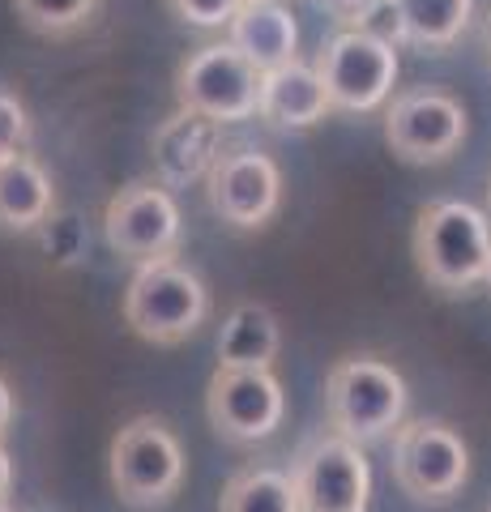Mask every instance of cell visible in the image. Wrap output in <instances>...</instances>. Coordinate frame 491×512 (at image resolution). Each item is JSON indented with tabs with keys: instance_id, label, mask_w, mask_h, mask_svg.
Wrapping results in <instances>:
<instances>
[{
	"instance_id": "cell-1",
	"label": "cell",
	"mask_w": 491,
	"mask_h": 512,
	"mask_svg": "<svg viewBox=\"0 0 491 512\" xmlns=\"http://www.w3.org/2000/svg\"><path fill=\"white\" fill-rule=\"evenodd\" d=\"M415 265L436 291H470L487 282L491 218L466 201H432L415 222Z\"/></svg>"
},
{
	"instance_id": "cell-2",
	"label": "cell",
	"mask_w": 491,
	"mask_h": 512,
	"mask_svg": "<svg viewBox=\"0 0 491 512\" xmlns=\"http://www.w3.org/2000/svg\"><path fill=\"white\" fill-rule=\"evenodd\" d=\"M325 414L338 436L372 444L402 427L406 380L376 355H346L325 376Z\"/></svg>"
},
{
	"instance_id": "cell-3",
	"label": "cell",
	"mask_w": 491,
	"mask_h": 512,
	"mask_svg": "<svg viewBox=\"0 0 491 512\" xmlns=\"http://www.w3.org/2000/svg\"><path fill=\"white\" fill-rule=\"evenodd\" d=\"M205 312H210L205 282L188 265L171 261V256L137 265L129 291H124V320H129V329L141 342L154 346H176L193 338Z\"/></svg>"
},
{
	"instance_id": "cell-4",
	"label": "cell",
	"mask_w": 491,
	"mask_h": 512,
	"mask_svg": "<svg viewBox=\"0 0 491 512\" xmlns=\"http://www.w3.org/2000/svg\"><path fill=\"white\" fill-rule=\"evenodd\" d=\"M184 483V448L163 419L124 423L112 440V487L129 508H163Z\"/></svg>"
},
{
	"instance_id": "cell-5",
	"label": "cell",
	"mask_w": 491,
	"mask_h": 512,
	"mask_svg": "<svg viewBox=\"0 0 491 512\" xmlns=\"http://www.w3.org/2000/svg\"><path fill=\"white\" fill-rule=\"evenodd\" d=\"M316 73L338 111H376L398 82V52L380 30L351 26L321 47Z\"/></svg>"
},
{
	"instance_id": "cell-6",
	"label": "cell",
	"mask_w": 491,
	"mask_h": 512,
	"mask_svg": "<svg viewBox=\"0 0 491 512\" xmlns=\"http://www.w3.org/2000/svg\"><path fill=\"white\" fill-rule=\"evenodd\" d=\"M393 478L419 504H449L470 478V448L449 423L415 419L393 440Z\"/></svg>"
},
{
	"instance_id": "cell-7",
	"label": "cell",
	"mask_w": 491,
	"mask_h": 512,
	"mask_svg": "<svg viewBox=\"0 0 491 512\" xmlns=\"http://www.w3.org/2000/svg\"><path fill=\"white\" fill-rule=\"evenodd\" d=\"M261 69L231 43H210L193 52L176 73V99L218 124L248 120L261 107Z\"/></svg>"
},
{
	"instance_id": "cell-8",
	"label": "cell",
	"mask_w": 491,
	"mask_h": 512,
	"mask_svg": "<svg viewBox=\"0 0 491 512\" xmlns=\"http://www.w3.org/2000/svg\"><path fill=\"white\" fill-rule=\"evenodd\" d=\"M205 414L223 440L257 444L282 427L287 397L269 367H218L205 384Z\"/></svg>"
},
{
	"instance_id": "cell-9",
	"label": "cell",
	"mask_w": 491,
	"mask_h": 512,
	"mask_svg": "<svg viewBox=\"0 0 491 512\" xmlns=\"http://www.w3.org/2000/svg\"><path fill=\"white\" fill-rule=\"evenodd\" d=\"M295 491L304 512H368L372 470L363 448L346 436H321L295 457Z\"/></svg>"
},
{
	"instance_id": "cell-10",
	"label": "cell",
	"mask_w": 491,
	"mask_h": 512,
	"mask_svg": "<svg viewBox=\"0 0 491 512\" xmlns=\"http://www.w3.org/2000/svg\"><path fill=\"white\" fill-rule=\"evenodd\" d=\"M385 141L402 163H445L466 141V107L445 90H406L385 111Z\"/></svg>"
},
{
	"instance_id": "cell-11",
	"label": "cell",
	"mask_w": 491,
	"mask_h": 512,
	"mask_svg": "<svg viewBox=\"0 0 491 512\" xmlns=\"http://www.w3.org/2000/svg\"><path fill=\"white\" fill-rule=\"evenodd\" d=\"M103 227L124 261H163L180 244V205L163 184H129L107 201Z\"/></svg>"
},
{
	"instance_id": "cell-12",
	"label": "cell",
	"mask_w": 491,
	"mask_h": 512,
	"mask_svg": "<svg viewBox=\"0 0 491 512\" xmlns=\"http://www.w3.org/2000/svg\"><path fill=\"white\" fill-rule=\"evenodd\" d=\"M210 210L240 231H257L282 205V171L261 150H235L223 154L210 171Z\"/></svg>"
},
{
	"instance_id": "cell-13",
	"label": "cell",
	"mask_w": 491,
	"mask_h": 512,
	"mask_svg": "<svg viewBox=\"0 0 491 512\" xmlns=\"http://www.w3.org/2000/svg\"><path fill=\"white\" fill-rule=\"evenodd\" d=\"M154 175L163 188H184L210 180L214 163L223 158V124L201 111H171L154 133Z\"/></svg>"
},
{
	"instance_id": "cell-14",
	"label": "cell",
	"mask_w": 491,
	"mask_h": 512,
	"mask_svg": "<svg viewBox=\"0 0 491 512\" xmlns=\"http://www.w3.org/2000/svg\"><path fill=\"white\" fill-rule=\"evenodd\" d=\"M227 43L244 52L261 73L291 64L299 52V26L282 0H248L227 26Z\"/></svg>"
},
{
	"instance_id": "cell-15",
	"label": "cell",
	"mask_w": 491,
	"mask_h": 512,
	"mask_svg": "<svg viewBox=\"0 0 491 512\" xmlns=\"http://www.w3.org/2000/svg\"><path fill=\"white\" fill-rule=\"evenodd\" d=\"M334 103L325 94V82L316 73V64H282V69L261 77V107L257 116L274 128H312L321 124Z\"/></svg>"
},
{
	"instance_id": "cell-16",
	"label": "cell",
	"mask_w": 491,
	"mask_h": 512,
	"mask_svg": "<svg viewBox=\"0 0 491 512\" xmlns=\"http://www.w3.org/2000/svg\"><path fill=\"white\" fill-rule=\"evenodd\" d=\"M56 192L52 175L43 171L35 154H9L0 158V227L5 231H35L52 218Z\"/></svg>"
},
{
	"instance_id": "cell-17",
	"label": "cell",
	"mask_w": 491,
	"mask_h": 512,
	"mask_svg": "<svg viewBox=\"0 0 491 512\" xmlns=\"http://www.w3.org/2000/svg\"><path fill=\"white\" fill-rule=\"evenodd\" d=\"M278 346V316L265 303H235L218 329V367H274Z\"/></svg>"
},
{
	"instance_id": "cell-18",
	"label": "cell",
	"mask_w": 491,
	"mask_h": 512,
	"mask_svg": "<svg viewBox=\"0 0 491 512\" xmlns=\"http://www.w3.org/2000/svg\"><path fill=\"white\" fill-rule=\"evenodd\" d=\"M393 13V39L419 47H449L470 26L474 0H385Z\"/></svg>"
},
{
	"instance_id": "cell-19",
	"label": "cell",
	"mask_w": 491,
	"mask_h": 512,
	"mask_svg": "<svg viewBox=\"0 0 491 512\" xmlns=\"http://www.w3.org/2000/svg\"><path fill=\"white\" fill-rule=\"evenodd\" d=\"M218 512H304V504H299L291 474L274 466H248L231 474L223 500H218Z\"/></svg>"
},
{
	"instance_id": "cell-20",
	"label": "cell",
	"mask_w": 491,
	"mask_h": 512,
	"mask_svg": "<svg viewBox=\"0 0 491 512\" xmlns=\"http://www.w3.org/2000/svg\"><path fill=\"white\" fill-rule=\"evenodd\" d=\"M18 5V18L47 39H65L77 35L99 9V0H13Z\"/></svg>"
},
{
	"instance_id": "cell-21",
	"label": "cell",
	"mask_w": 491,
	"mask_h": 512,
	"mask_svg": "<svg viewBox=\"0 0 491 512\" xmlns=\"http://www.w3.org/2000/svg\"><path fill=\"white\" fill-rule=\"evenodd\" d=\"M171 13L188 26H201V30H218V26H231V18L240 13L248 0H167Z\"/></svg>"
},
{
	"instance_id": "cell-22",
	"label": "cell",
	"mask_w": 491,
	"mask_h": 512,
	"mask_svg": "<svg viewBox=\"0 0 491 512\" xmlns=\"http://www.w3.org/2000/svg\"><path fill=\"white\" fill-rule=\"evenodd\" d=\"M30 137V120H26V107L13 99L9 90H0V158L18 154Z\"/></svg>"
},
{
	"instance_id": "cell-23",
	"label": "cell",
	"mask_w": 491,
	"mask_h": 512,
	"mask_svg": "<svg viewBox=\"0 0 491 512\" xmlns=\"http://www.w3.org/2000/svg\"><path fill=\"white\" fill-rule=\"evenodd\" d=\"M316 5H325V9H338V13H363V9H372L376 0H316Z\"/></svg>"
},
{
	"instance_id": "cell-24",
	"label": "cell",
	"mask_w": 491,
	"mask_h": 512,
	"mask_svg": "<svg viewBox=\"0 0 491 512\" xmlns=\"http://www.w3.org/2000/svg\"><path fill=\"white\" fill-rule=\"evenodd\" d=\"M9 423H13V393H9V384L0 380V436H5Z\"/></svg>"
},
{
	"instance_id": "cell-25",
	"label": "cell",
	"mask_w": 491,
	"mask_h": 512,
	"mask_svg": "<svg viewBox=\"0 0 491 512\" xmlns=\"http://www.w3.org/2000/svg\"><path fill=\"white\" fill-rule=\"evenodd\" d=\"M9 487H13V461H9V453H5V448H0V504H5Z\"/></svg>"
},
{
	"instance_id": "cell-26",
	"label": "cell",
	"mask_w": 491,
	"mask_h": 512,
	"mask_svg": "<svg viewBox=\"0 0 491 512\" xmlns=\"http://www.w3.org/2000/svg\"><path fill=\"white\" fill-rule=\"evenodd\" d=\"M30 512H56V508H30Z\"/></svg>"
},
{
	"instance_id": "cell-27",
	"label": "cell",
	"mask_w": 491,
	"mask_h": 512,
	"mask_svg": "<svg viewBox=\"0 0 491 512\" xmlns=\"http://www.w3.org/2000/svg\"><path fill=\"white\" fill-rule=\"evenodd\" d=\"M0 512H9V504H0Z\"/></svg>"
},
{
	"instance_id": "cell-28",
	"label": "cell",
	"mask_w": 491,
	"mask_h": 512,
	"mask_svg": "<svg viewBox=\"0 0 491 512\" xmlns=\"http://www.w3.org/2000/svg\"><path fill=\"white\" fill-rule=\"evenodd\" d=\"M487 282H491V265H487Z\"/></svg>"
},
{
	"instance_id": "cell-29",
	"label": "cell",
	"mask_w": 491,
	"mask_h": 512,
	"mask_svg": "<svg viewBox=\"0 0 491 512\" xmlns=\"http://www.w3.org/2000/svg\"><path fill=\"white\" fill-rule=\"evenodd\" d=\"M487 43H491V35H487Z\"/></svg>"
},
{
	"instance_id": "cell-30",
	"label": "cell",
	"mask_w": 491,
	"mask_h": 512,
	"mask_svg": "<svg viewBox=\"0 0 491 512\" xmlns=\"http://www.w3.org/2000/svg\"><path fill=\"white\" fill-rule=\"evenodd\" d=\"M487 512H491V508H487Z\"/></svg>"
}]
</instances>
